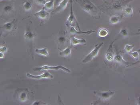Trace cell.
Listing matches in <instances>:
<instances>
[{
	"mask_svg": "<svg viewBox=\"0 0 140 105\" xmlns=\"http://www.w3.org/2000/svg\"><path fill=\"white\" fill-rule=\"evenodd\" d=\"M67 35L65 31H61L58 34L57 41L58 44L60 45H63L67 41Z\"/></svg>",
	"mask_w": 140,
	"mask_h": 105,
	"instance_id": "30bf717a",
	"label": "cell"
},
{
	"mask_svg": "<svg viewBox=\"0 0 140 105\" xmlns=\"http://www.w3.org/2000/svg\"><path fill=\"white\" fill-rule=\"evenodd\" d=\"M94 93L96 95L98 96L102 100L106 101L109 100L115 94V92L112 91H108L107 92L95 91H94Z\"/></svg>",
	"mask_w": 140,
	"mask_h": 105,
	"instance_id": "8992f818",
	"label": "cell"
},
{
	"mask_svg": "<svg viewBox=\"0 0 140 105\" xmlns=\"http://www.w3.org/2000/svg\"><path fill=\"white\" fill-rule=\"evenodd\" d=\"M34 1L37 4L41 5H44L47 2L46 0H34Z\"/></svg>",
	"mask_w": 140,
	"mask_h": 105,
	"instance_id": "f1b7e54d",
	"label": "cell"
},
{
	"mask_svg": "<svg viewBox=\"0 0 140 105\" xmlns=\"http://www.w3.org/2000/svg\"><path fill=\"white\" fill-rule=\"evenodd\" d=\"M17 24V20L14 19L12 21L6 23L3 26L2 28L4 31L10 32L15 28Z\"/></svg>",
	"mask_w": 140,
	"mask_h": 105,
	"instance_id": "9c48e42d",
	"label": "cell"
},
{
	"mask_svg": "<svg viewBox=\"0 0 140 105\" xmlns=\"http://www.w3.org/2000/svg\"><path fill=\"white\" fill-rule=\"evenodd\" d=\"M32 4L31 2L29 1H26L23 4V8L26 11H29L32 8Z\"/></svg>",
	"mask_w": 140,
	"mask_h": 105,
	"instance_id": "d6986e66",
	"label": "cell"
},
{
	"mask_svg": "<svg viewBox=\"0 0 140 105\" xmlns=\"http://www.w3.org/2000/svg\"><path fill=\"white\" fill-rule=\"evenodd\" d=\"M140 64V59L137 62H135V63H134V64H132V65H130V66H128L127 67L130 66H132V65H135V64Z\"/></svg>",
	"mask_w": 140,
	"mask_h": 105,
	"instance_id": "4dcf8cb0",
	"label": "cell"
},
{
	"mask_svg": "<svg viewBox=\"0 0 140 105\" xmlns=\"http://www.w3.org/2000/svg\"><path fill=\"white\" fill-rule=\"evenodd\" d=\"M96 31V30H90V31L85 32L82 31L81 30L78 31L74 27H71L70 28V33L73 34H85L88 35L92 33H95Z\"/></svg>",
	"mask_w": 140,
	"mask_h": 105,
	"instance_id": "4fadbf2b",
	"label": "cell"
},
{
	"mask_svg": "<svg viewBox=\"0 0 140 105\" xmlns=\"http://www.w3.org/2000/svg\"><path fill=\"white\" fill-rule=\"evenodd\" d=\"M19 95L18 96V98L21 102H25L27 100V94L26 92V90L22 91V92H20Z\"/></svg>",
	"mask_w": 140,
	"mask_h": 105,
	"instance_id": "cb8c5ba5",
	"label": "cell"
},
{
	"mask_svg": "<svg viewBox=\"0 0 140 105\" xmlns=\"http://www.w3.org/2000/svg\"><path fill=\"white\" fill-rule=\"evenodd\" d=\"M136 34H138H138H140V33H138Z\"/></svg>",
	"mask_w": 140,
	"mask_h": 105,
	"instance_id": "d6a6232c",
	"label": "cell"
},
{
	"mask_svg": "<svg viewBox=\"0 0 140 105\" xmlns=\"http://www.w3.org/2000/svg\"><path fill=\"white\" fill-rule=\"evenodd\" d=\"M25 38L26 39L31 40L34 37V34L30 29H26L24 34Z\"/></svg>",
	"mask_w": 140,
	"mask_h": 105,
	"instance_id": "44dd1931",
	"label": "cell"
},
{
	"mask_svg": "<svg viewBox=\"0 0 140 105\" xmlns=\"http://www.w3.org/2000/svg\"><path fill=\"white\" fill-rule=\"evenodd\" d=\"M139 12H140V10H139Z\"/></svg>",
	"mask_w": 140,
	"mask_h": 105,
	"instance_id": "e575fe53",
	"label": "cell"
},
{
	"mask_svg": "<svg viewBox=\"0 0 140 105\" xmlns=\"http://www.w3.org/2000/svg\"><path fill=\"white\" fill-rule=\"evenodd\" d=\"M103 44V42H101L96 45L94 49L82 60V62L84 63H88L92 61L94 58L96 57L99 54V50Z\"/></svg>",
	"mask_w": 140,
	"mask_h": 105,
	"instance_id": "277c9868",
	"label": "cell"
},
{
	"mask_svg": "<svg viewBox=\"0 0 140 105\" xmlns=\"http://www.w3.org/2000/svg\"><path fill=\"white\" fill-rule=\"evenodd\" d=\"M55 70L56 71H58L59 70H63L65 72H66L70 73L71 72V70L63 66L62 65H58L57 66H43L40 67L36 68H34L33 70L34 71H40L41 70Z\"/></svg>",
	"mask_w": 140,
	"mask_h": 105,
	"instance_id": "5b68a950",
	"label": "cell"
},
{
	"mask_svg": "<svg viewBox=\"0 0 140 105\" xmlns=\"http://www.w3.org/2000/svg\"><path fill=\"white\" fill-rule=\"evenodd\" d=\"M70 42L71 45L76 46L79 44H85L87 41L85 39H79L74 36H73L70 39Z\"/></svg>",
	"mask_w": 140,
	"mask_h": 105,
	"instance_id": "5bb4252c",
	"label": "cell"
},
{
	"mask_svg": "<svg viewBox=\"0 0 140 105\" xmlns=\"http://www.w3.org/2000/svg\"><path fill=\"white\" fill-rule=\"evenodd\" d=\"M3 11L6 14L12 13L14 10V7L12 3H6L4 5L3 8Z\"/></svg>",
	"mask_w": 140,
	"mask_h": 105,
	"instance_id": "9a60e30c",
	"label": "cell"
},
{
	"mask_svg": "<svg viewBox=\"0 0 140 105\" xmlns=\"http://www.w3.org/2000/svg\"><path fill=\"white\" fill-rule=\"evenodd\" d=\"M49 13L45 9L44 7L41 10L36 12L34 14V16L43 20L47 19L49 17Z\"/></svg>",
	"mask_w": 140,
	"mask_h": 105,
	"instance_id": "7c38bea8",
	"label": "cell"
},
{
	"mask_svg": "<svg viewBox=\"0 0 140 105\" xmlns=\"http://www.w3.org/2000/svg\"><path fill=\"white\" fill-rule=\"evenodd\" d=\"M115 40L113 41L110 45L109 48L107 50L105 55V58L108 61L111 62L114 60L115 57V54H114V50H113V44Z\"/></svg>",
	"mask_w": 140,
	"mask_h": 105,
	"instance_id": "ba28073f",
	"label": "cell"
},
{
	"mask_svg": "<svg viewBox=\"0 0 140 105\" xmlns=\"http://www.w3.org/2000/svg\"><path fill=\"white\" fill-rule=\"evenodd\" d=\"M54 0H51L50 1L46 2L44 5V8H45L46 11H50L52 10L54 8Z\"/></svg>",
	"mask_w": 140,
	"mask_h": 105,
	"instance_id": "7402d4cb",
	"label": "cell"
},
{
	"mask_svg": "<svg viewBox=\"0 0 140 105\" xmlns=\"http://www.w3.org/2000/svg\"><path fill=\"white\" fill-rule=\"evenodd\" d=\"M1 1H2V0H1Z\"/></svg>",
	"mask_w": 140,
	"mask_h": 105,
	"instance_id": "d590c367",
	"label": "cell"
},
{
	"mask_svg": "<svg viewBox=\"0 0 140 105\" xmlns=\"http://www.w3.org/2000/svg\"><path fill=\"white\" fill-rule=\"evenodd\" d=\"M59 0H57V2H59Z\"/></svg>",
	"mask_w": 140,
	"mask_h": 105,
	"instance_id": "836d02e7",
	"label": "cell"
},
{
	"mask_svg": "<svg viewBox=\"0 0 140 105\" xmlns=\"http://www.w3.org/2000/svg\"><path fill=\"white\" fill-rule=\"evenodd\" d=\"M3 54L2 53V52H1V53H0V58H3Z\"/></svg>",
	"mask_w": 140,
	"mask_h": 105,
	"instance_id": "1f68e13d",
	"label": "cell"
},
{
	"mask_svg": "<svg viewBox=\"0 0 140 105\" xmlns=\"http://www.w3.org/2000/svg\"><path fill=\"white\" fill-rule=\"evenodd\" d=\"M84 11L95 19L100 18L101 11L90 0H74Z\"/></svg>",
	"mask_w": 140,
	"mask_h": 105,
	"instance_id": "6da1fadb",
	"label": "cell"
},
{
	"mask_svg": "<svg viewBox=\"0 0 140 105\" xmlns=\"http://www.w3.org/2000/svg\"><path fill=\"white\" fill-rule=\"evenodd\" d=\"M114 60L118 63L124 64H129L128 62L124 61L122 56L121 55V54L118 52H116V54L114 57Z\"/></svg>",
	"mask_w": 140,
	"mask_h": 105,
	"instance_id": "2e32d148",
	"label": "cell"
},
{
	"mask_svg": "<svg viewBox=\"0 0 140 105\" xmlns=\"http://www.w3.org/2000/svg\"><path fill=\"white\" fill-rule=\"evenodd\" d=\"M35 52L38 54L44 56H47L48 55L47 50L46 48L42 49H36L35 50Z\"/></svg>",
	"mask_w": 140,
	"mask_h": 105,
	"instance_id": "603a6c76",
	"label": "cell"
},
{
	"mask_svg": "<svg viewBox=\"0 0 140 105\" xmlns=\"http://www.w3.org/2000/svg\"><path fill=\"white\" fill-rule=\"evenodd\" d=\"M134 47V45L127 44L125 45V46H124V49L125 51L127 52H131L132 49Z\"/></svg>",
	"mask_w": 140,
	"mask_h": 105,
	"instance_id": "484cf974",
	"label": "cell"
},
{
	"mask_svg": "<svg viewBox=\"0 0 140 105\" xmlns=\"http://www.w3.org/2000/svg\"><path fill=\"white\" fill-rule=\"evenodd\" d=\"M122 17L117 15H113L110 17L109 19V23L112 25L117 24L121 21Z\"/></svg>",
	"mask_w": 140,
	"mask_h": 105,
	"instance_id": "e0dca14e",
	"label": "cell"
},
{
	"mask_svg": "<svg viewBox=\"0 0 140 105\" xmlns=\"http://www.w3.org/2000/svg\"><path fill=\"white\" fill-rule=\"evenodd\" d=\"M71 50L70 47H68L67 48L63 50L62 51L59 53L60 55L63 57H67L71 54Z\"/></svg>",
	"mask_w": 140,
	"mask_h": 105,
	"instance_id": "ac0fdd59",
	"label": "cell"
},
{
	"mask_svg": "<svg viewBox=\"0 0 140 105\" xmlns=\"http://www.w3.org/2000/svg\"><path fill=\"white\" fill-rule=\"evenodd\" d=\"M120 34L121 35L123 36L124 37H127L128 35V31L125 28L121 29L120 31Z\"/></svg>",
	"mask_w": 140,
	"mask_h": 105,
	"instance_id": "83f0119b",
	"label": "cell"
},
{
	"mask_svg": "<svg viewBox=\"0 0 140 105\" xmlns=\"http://www.w3.org/2000/svg\"><path fill=\"white\" fill-rule=\"evenodd\" d=\"M131 0H116L115 2L107 5L106 9L110 11L118 12L123 11L127 3Z\"/></svg>",
	"mask_w": 140,
	"mask_h": 105,
	"instance_id": "7a4b0ae2",
	"label": "cell"
},
{
	"mask_svg": "<svg viewBox=\"0 0 140 105\" xmlns=\"http://www.w3.org/2000/svg\"><path fill=\"white\" fill-rule=\"evenodd\" d=\"M26 76L29 78H32V79H37V80H40L41 79H45V78H53L54 77L51 73L48 71H45L43 74L39 76H34L31 74L30 73H27L26 74Z\"/></svg>",
	"mask_w": 140,
	"mask_h": 105,
	"instance_id": "52a82bcc",
	"label": "cell"
},
{
	"mask_svg": "<svg viewBox=\"0 0 140 105\" xmlns=\"http://www.w3.org/2000/svg\"><path fill=\"white\" fill-rule=\"evenodd\" d=\"M69 1V0H62L59 4L58 7L53 12V14H55L65 10L67 7Z\"/></svg>",
	"mask_w": 140,
	"mask_h": 105,
	"instance_id": "8fae6325",
	"label": "cell"
},
{
	"mask_svg": "<svg viewBox=\"0 0 140 105\" xmlns=\"http://www.w3.org/2000/svg\"><path fill=\"white\" fill-rule=\"evenodd\" d=\"M109 34L108 30L104 28H101L99 29L97 33V35L100 37H105Z\"/></svg>",
	"mask_w": 140,
	"mask_h": 105,
	"instance_id": "ffe728a7",
	"label": "cell"
},
{
	"mask_svg": "<svg viewBox=\"0 0 140 105\" xmlns=\"http://www.w3.org/2000/svg\"><path fill=\"white\" fill-rule=\"evenodd\" d=\"M130 55L135 60H138L139 58V54L138 51H135V52H132L131 53Z\"/></svg>",
	"mask_w": 140,
	"mask_h": 105,
	"instance_id": "4316f807",
	"label": "cell"
},
{
	"mask_svg": "<svg viewBox=\"0 0 140 105\" xmlns=\"http://www.w3.org/2000/svg\"><path fill=\"white\" fill-rule=\"evenodd\" d=\"M7 50V48L6 47H0V51H1V52H6Z\"/></svg>",
	"mask_w": 140,
	"mask_h": 105,
	"instance_id": "f546056e",
	"label": "cell"
},
{
	"mask_svg": "<svg viewBox=\"0 0 140 105\" xmlns=\"http://www.w3.org/2000/svg\"><path fill=\"white\" fill-rule=\"evenodd\" d=\"M70 4H71L70 14L65 22V25L68 28L73 27L75 28V27H76L77 28H78L79 31H80V28L76 20V18L75 16H74L73 11L72 0H71Z\"/></svg>",
	"mask_w": 140,
	"mask_h": 105,
	"instance_id": "3957f363",
	"label": "cell"
},
{
	"mask_svg": "<svg viewBox=\"0 0 140 105\" xmlns=\"http://www.w3.org/2000/svg\"><path fill=\"white\" fill-rule=\"evenodd\" d=\"M124 14L126 16H130L133 14V10L132 7L130 6L125 7L123 10Z\"/></svg>",
	"mask_w": 140,
	"mask_h": 105,
	"instance_id": "d4e9b609",
	"label": "cell"
}]
</instances>
